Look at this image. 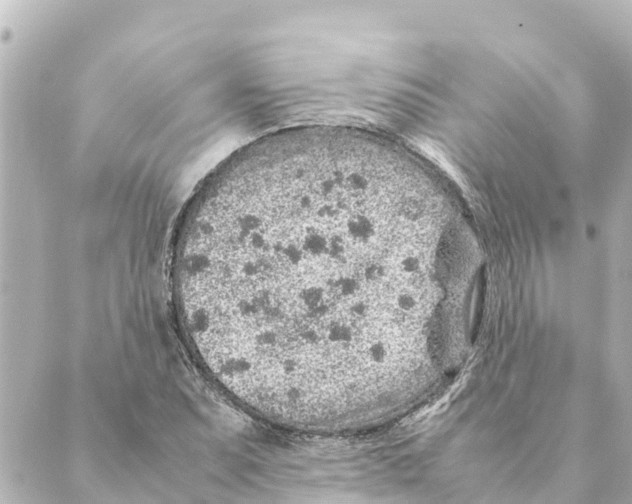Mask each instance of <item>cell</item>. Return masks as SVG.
<instances>
[{
  "mask_svg": "<svg viewBox=\"0 0 632 504\" xmlns=\"http://www.w3.org/2000/svg\"><path fill=\"white\" fill-rule=\"evenodd\" d=\"M404 240L390 201L339 176L294 174L218 195L182 225L175 257L194 347L242 399L361 391L398 333Z\"/></svg>",
  "mask_w": 632,
  "mask_h": 504,
  "instance_id": "1",
  "label": "cell"
}]
</instances>
